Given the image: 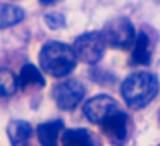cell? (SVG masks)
Instances as JSON below:
<instances>
[{"label":"cell","instance_id":"3","mask_svg":"<svg viewBox=\"0 0 160 146\" xmlns=\"http://www.w3.org/2000/svg\"><path fill=\"white\" fill-rule=\"evenodd\" d=\"M102 36L108 46L119 50H128L129 46H132L136 40L134 28H132L131 21L126 17H114L107 21L102 29Z\"/></svg>","mask_w":160,"mask_h":146},{"label":"cell","instance_id":"12","mask_svg":"<svg viewBox=\"0 0 160 146\" xmlns=\"http://www.w3.org/2000/svg\"><path fill=\"white\" fill-rule=\"evenodd\" d=\"M24 19V11L14 4H0V29L16 26Z\"/></svg>","mask_w":160,"mask_h":146},{"label":"cell","instance_id":"14","mask_svg":"<svg viewBox=\"0 0 160 146\" xmlns=\"http://www.w3.org/2000/svg\"><path fill=\"white\" fill-rule=\"evenodd\" d=\"M19 79L9 69L0 67V96H11L18 91Z\"/></svg>","mask_w":160,"mask_h":146},{"label":"cell","instance_id":"4","mask_svg":"<svg viewBox=\"0 0 160 146\" xmlns=\"http://www.w3.org/2000/svg\"><path fill=\"white\" fill-rule=\"evenodd\" d=\"M105 40L102 36V33L98 31H91V33H84V35L78 36L74 41V52H76L78 59L84 64H97L98 60L103 57V50H105Z\"/></svg>","mask_w":160,"mask_h":146},{"label":"cell","instance_id":"10","mask_svg":"<svg viewBox=\"0 0 160 146\" xmlns=\"http://www.w3.org/2000/svg\"><path fill=\"white\" fill-rule=\"evenodd\" d=\"M7 134L12 146H22L29 141L33 134V127L24 120H12L7 127Z\"/></svg>","mask_w":160,"mask_h":146},{"label":"cell","instance_id":"8","mask_svg":"<svg viewBox=\"0 0 160 146\" xmlns=\"http://www.w3.org/2000/svg\"><path fill=\"white\" fill-rule=\"evenodd\" d=\"M152 60V41L146 33H139L132 43L131 64L134 66H148Z\"/></svg>","mask_w":160,"mask_h":146},{"label":"cell","instance_id":"2","mask_svg":"<svg viewBox=\"0 0 160 146\" xmlns=\"http://www.w3.org/2000/svg\"><path fill=\"white\" fill-rule=\"evenodd\" d=\"M78 55L72 46L60 41H48L40 50V67L52 77H64L76 67Z\"/></svg>","mask_w":160,"mask_h":146},{"label":"cell","instance_id":"15","mask_svg":"<svg viewBox=\"0 0 160 146\" xmlns=\"http://www.w3.org/2000/svg\"><path fill=\"white\" fill-rule=\"evenodd\" d=\"M45 22L52 29H60L66 26V17L59 12H52V14H45Z\"/></svg>","mask_w":160,"mask_h":146},{"label":"cell","instance_id":"16","mask_svg":"<svg viewBox=\"0 0 160 146\" xmlns=\"http://www.w3.org/2000/svg\"><path fill=\"white\" fill-rule=\"evenodd\" d=\"M42 4H45V5H48V4H52V2H55V0H40Z\"/></svg>","mask_w":160,"mask_h":146},{"label":"cell","instance_id":"5","mask_svg":"<svg viewBox=\"0 0 160 146\" xmlns=\"http://www.w3.org/2000/svg\"><path fill=\"white\" fill-rule=\"evenodd\" d=\"M52 96L55 100L57 107L62 110H72L81 103L84 96V86L76 79H69L59 83L52 91Z\"/></svg>","mask_w":160,"mask_h":146},{"label":"cell","instance_id":"9","mask_svg":"<svg viewBox=\"0 0 160 146\" xmlns=\"http://www.w3.org/2000/svg\"><path fill=\"white\" fill-rule=\"evenodd\" d=\"M64 131L62 120H50L45 124L38 125L36 134H38V141L42 146H57L59 138Z\"/></svg>","mask_w":160,"mask_h":146},{"label":"cell","instance_id":"11","mask_svg":"<svg viewBox=\"0 0 160 146\" xmlns=\"http://www.w3.org/2000/svg\"><path fill=\"white\" fill-rule=\"evenodd\" d=\"M62 146H98L86 129H67L62 134Z\"/></svg>","mask_w":160,"mask_h":146},{"label":"cell","instance_id":"6","mask_svg":"<svg viewBox=\"0 0 160 146\" xmlns=\"http://www.w3.org/2000/svg\"><path fill=\"white\" fill-rule=\"evenodd\" d=\"M102 131L105 138L112 143L114 146H124L129 138V119L124 112L117 110L112 115H108L102 122Z\"/></svg>","mask_w":160,"mask_h":146},{"label":"cell","instance_id":"13","mask_svg":"<svg viewBox=\"0 0 160 146\" xmlns=\"http://www.w3.org/2000/svg\"><path fill=\"white\" fill-rule=\"evenodd\" d=\"M19 86L21 88H29V86L43 88L45 86V77L42 76V72L35 66L26 64L21 69V74H19Z\"/></svg>","mask_w":160,"mask_h":146},{"label":"cell","instance_id":"1","mask_svg":"<svg viewBox=\"0 0 160 146\" xmlns=\"http://www.w3.org/2000/svg\"><path fill=\"white\" fill-rule=\"evenodd\" d=\"M121 91L129 108H143L158 93V79L152 72H134L124 79Z\"/></svg>","mask_w":160,"mask_h":146},{"label":"cell","instance_id":"7","mask_svg":"<svg viewBox=\"0 0 160 146\" xmlns=\"http://www.w3.org/2000/svg\"><path fill=\"white\" fill-rule=\"evenodd\" d=\"M119 110L117 101L108 95H98V96L91 98L84 103V117L93 124H102L108 115H112L114 112Z\"/></svg>","mask_w":160,"mask_h":146}]
</instances>
